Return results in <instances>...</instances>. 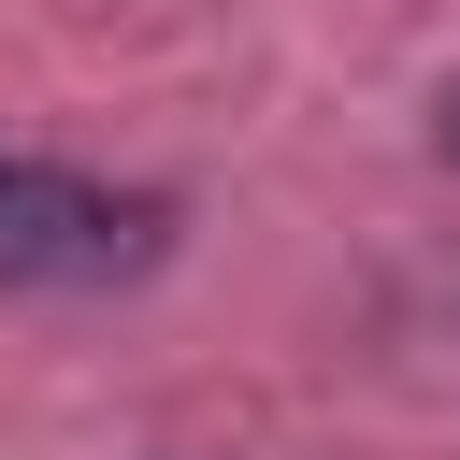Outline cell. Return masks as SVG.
Returning <instances> with one entry per match:
<instances>
[{"mask_svg":"<svg viewBox=\"0 0 460 460\" xmlns=\"http://www.w3.org/2000/svg\"><path fill=\"white\" fill-rule=\"evenodd\" d=\"M431 144H446V172H460V86H446V129H431Z\"/></svg>","mask_w":460,"mask_h":460,"instance_id":"7a4b0ae2","label":"cell"},{"mask_svg":"<svg viewBox=\"0 0 460 460\" xmlns=\"http://www.w3.org/2000/svg\"><path fill=\"white\" fill-rule=\"evenodd\" d=\"M158 259V201L58 172V158H0V273L14 288H115Z\"/></svg>","mask_w":460,"mask_h":460,"instance_id":"6da1fadb","label":"cell"}]
</instances>
